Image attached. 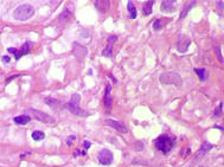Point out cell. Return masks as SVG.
<instances>
[{"instance_id": "6da1fadb", "label": "cell", "mask_w": 224, "mask_h": 167, "mask_svg": "<svg viewBox=\"0 0 224 167\" xmlns=\"http://www.w3.org/2000/svg\"><path fill=\"white\" fill-rule=\"evenodd\" d=\"M35 14V8L32 5L25 4V5H20L14 10L13 17L14 19L19 20V21H25L27 19H30L32 16Z\"/></svg>"}, {"instance_id": "7a4b0ae2", "label": "cell", "mask_w": 224, "mask_h": 167, "mask_svg": "<svg viewBox=\"0 0 224 167\" xmlns=\"http://www.w3.org/2000/svg\"><path fill=\"white\" fill-rule=\"evenodd\" d=\"M176 137H170L169 135H160L155 140V147L162 153H169L174 145Z\"/></svg>"}, {"instance_id": "3957f363", "label": "cell", "mask_w": 224, "mask_h": 167, "mask_svg": "<svg viewBox=\"0 0 224 167\" xmlns=\"http://www.w3.org/2000/svg\"><path fill=\"white\" fill-rule=\"evenodd\" d=\"M159 79H160L161 83H164V84H173V86H177V87H180L183 84V79H181L180 75L177 74V72L161 74Z\"/></svg>"}, {"instance_id": "277c9868", "label": "cell", "mask_w": 224, "mask_h": 167, "mask_svg": "<svg viewBox=\"0 0 224 167\" xmlns=\"http://www.w3.org/2000/svg\"><path fill=\"white\" fill-rule=\"evenodd\" d=\"M25 114H30L36 120H38L40 122H44V123H53L55 122V120L49 114L43 113V111H39V110H36V109H27L25 111Z\"/></svg>"}, {"instance_id": "5b68a950", "label": "cell", "mask_w": 224, "mask_h": 167, "mask_svg": "<svg viewBox=\"0 0 224 167\" xmlns=\"http://www.w3.org/2000/svg\"><path fill=\"white\" fill-rule=\"evenodd\" d=\"M64 108H65L68 111H70L71 114H74V115H77V116H81V117H87V116H89L88 111H86V110H83L82 108H79V104H74V103H71L70 101L64 104Z\"/></svg>"}, {"instance_id": "8992f818", "label": "cell", "mask_w": 224, "mask_h": 167, "mask_svg": "<svg viewBox=\"0 0 224 167\" xmlns=\"http://www.w3.org/2000/svg\"><path fill=\"white\" fill-rule=\"evenodd\" d=\"M99 161L101 165H109L111 163V161H113V154H111L110 151L108 149H102L100 153H99Z\"/></svg>"}, {"instance_id": "52a82bcc", "label": "cell", "mask_w": 224, "mask_h": 167, "mask_svg": "<svg viewBox=\"0 0 224 167\" xmlns=\"http://www.w3.org/2000/svg\"><path fill=\"white\" fill-rule=\"evenodd\" d=\"M190 44H191V40H190L186 36L181 35V36H179V38H178L177 49H178L179 52H186L187 49H189V46H190Z\"/></svg>"}, {"instance_id": "ba28073f", "label": "cell", "mask_w": 224, "mask_h": 167, "mask_svg": "<svg viewBox=\"0 0 224 167\" xmlns=\"http://www.w3.org/2000/svg\"><path fill=\"white\" fill-rule=\"evenodd\" d=\"M74 54L76 56L77 59L82 61L83 58H84V56L87 54V49L83 46V45L78 44L77 42H75V43H74Z\"/></svg>"}, {"instance_id": "9c48e42d", "label": "cell", "mask_w": 224, "mask_h": 167, "mask_svg": "<svg viewBox=\"0 0 224 167\" xmlns=\"http://www.w3.org/2000/svg\"><path fill=\"white\" fill-rule=\"evenodd\" d=\"M116 39H118V37L116 36H109V38H108V45H107V47L103 50V52H102V54L103 56H106V57H110L111 56V51H113V45H114V43L116 42Z\"/></svg>"}, {"instance_id": "30bf717a", "label": "cell", "mask_w": 224, "mask_h": 167, "mask_svg": "<svg viewBox=\"0 0 224 167\" xmlns=\"http://www.w3.org/2000/svg\"><path fill=\"white\" fill-rule=\"evenodd\" d=\"M106 125L107 126H109V127H113L114 129H116L118 132H120V133H127V128H126V126L123 125V123H121V122H118V121H114V120H107L106 121Z\"/></svg>"}, {"instance_id": "8fae6325", "label": "cell", "mask_w": 224, "mask_h": 167, "mask_svg": "<svg viewBox=\"0 0 224 167\" xmlns=\"http://www.w3.org/2000/svg\"><path fill=\"white\" fill-rule=\"evenodd\" d=\"M110 91H111V87L109 84L106 86V93L103 96V102H104V107L107 109L111 108V96H110Z\"/></svg>"}, {"instance_id": "7c38bea8", "label": "cell", "mask_w": 224, "mask_h": 167, "mask_svg": "<svg viewBox=\"0 0 224 167\" xmlns=\"http://www.w3.org/2000/svg\"><path fill=\"white\" fill-rule=\"evenodd\" d=\"M31 47H32V44H31V42H26L24 45H23V47H21V50L20 51H18V53H17V56H16V59L18 61V59H20V57L21 56H24V54H27L30 51H31Z\"/></svg>"}, {"instance_id": "4fadbf2b", "label": "cell", "mask_w": 224, "mask_h": 167, "mask_svg": "<svg viewBox=\"0 0 224 167\" xmlns=\"http://www.w3.org/2000/svg\"><path fill=\"white\" fill-rule=\"evenodd\" d=\"M45 103L47 105H50L52 109H55V110H57V109H60L62 107V102L61 101L56 100V98H51V97H46L45 98Z\"/></svg>"}, {"instance_id": "5bb4252c", "label": "cell", "mask_w": 224, "mask_h": 167, "mask_svg": "<svg viewBox=\"0 0 224 167\" xmlns=\"http://www.w3.org/2000/svg\"><path fill=\"white\" fill-rule=\"evenodd\" d=\"M95 6L102 12V13H106L110 6V3L107 1V0H101V1H99V0H96L95 1Z\"/></svg>"}, {"instance_id": "9a60e30c", "label": "cell", "mask_w": 224, "mask_h": 167, "mask_svg": "<svg viewBox=\"0 0 224 167\" xmlns=\"http://www.w3.org/2000/svg\"><path fill=\"white\" fill-rule=\"evenodd\" d=\"M174 4H176L174 0H166V1H162L161 3V11H166V12L173 11Z\"/></svg>"}, {"instance_id": "2e32d148", "label": "cell", "mask_w": 224, "mask_h": 167, "mask_svg": "<svg viewBox=\"0 0 224 167\" xmlns=\"http://www.w3.org/2000/svg\"><path fill=\"white\" fill-rule=\"evenodd\" d=\"M13 121H14V123H18V125H26L31 121V117L29 115H19V116L13 117Z\"/></svg>"}, {"instance_id": "e0dca14e", "label": "cell", "mask_w": 224, "mask_h": 167, "mask_svg": "<svg viewBox=\"0 0 224 167\" xmlns=\"http://www.w3.org/2000/svg\"><path fill=\"white\" fill-rule=\"evenodd\" d=\"M193 71L198 75V77H199V79H201L202 82L206 81V77H208V71H206V69H204V68H202V69H193Z\"/></svg>"}, {"instance_id": "ac0fdd59", "label": "cell", "mask_w": 224, "mask_h": 167, "mask_svg": "<svg viewBox=\"0 0 224 167\" xmlns=\"http://www.w3.org/2000/svg\"><path fill=\"white\" fill-rule=\"evenodd\" d=\"M127 8H128V12H129V18L130 19H135L136 18V10H135V6H134L133 1H128L127 3Z\"/></svg>"}, {"instance_id": "d6986e66", "label": "cell", "mask_w": 224, "mask_h": 167, "mask_svg": "<svg viewBox=\"0 0 224 167\" xmlns=\"http://www.w3.org/2000/svg\"><path fill=\"white\" fill-rule=\"evenodd\" d=\"M153 1H146L144 4V7H142V12H144V16H150L152 13V7H153Z\"/></svg>"}, {"instance_id": "ffe728a7", "label": "cell", "mask_w": 224, "mask_h": 167, "mask_svg": "<svg viewBox=\"0 0 224 167\" xmlns=\"http://www.w3.org/2000/svg\"><path fill=\"white\" fill-rule=\"evenodd\" d=\"M196 4H197L196 1H190V3H187V4H186V6L183 8V11H181V13H180V19H183V18L187 14V12H189V11H190V10H191V8H192Z\"/></svg>"}, {"instance_id": "44dd1931", "label": "cell", "mask_w": 224, "mask_h": 167, "mask_svg": "<svg viewBox=\"0 0 224 167\" xmlns=\"http://www.w3.org/2000/svg\"><path fill=\"white\" fill-rule=\"evenodd\" d=\"M31 136H32V139H33V140H36V141H39V140H43V139L45 137V135H44V133H43V132H39V130H36V132H33Z\"/></svg>"}, {"instance_id": "7402d4cb", "label": "cell", "mask_w": 224, "mask_h": 167, "mask_svg": "<svg viewBox=\"0 0 224 167\" xmlns=\"http://www.w3.org/2000/svg\"><path fill=\"white\" fill-rule=\"evenodd\" d=\"M211 148H212V145H211V144H209V142H204V144L202 145V147H201L198 154H201V153H204V154H205V153L209 152Z\"/></svg>"}, {"instance_id": "603a6c76", "label": "cell", "mask_w": 224, "mask_h": 167, "mask_svg": "<svg viewBox=\"0 0 224 167\" xmlns=\"http://www.w3.org/2000/svg\"><path fill=\"white\" fill-rule=\"evenodd\" d=\"M213 50H215V52H216V54H217V57H218V61H219L220 63H224V58L222 57V53H220V47H219L218 45H216V46L213 47Z\"/></svg>"}, {"instance_id": "cb8c5ba5", "label": "cell", "mask_w": 224, "mask_h": 167, "mask_svg": "<svg viewBox=\"0 0 224 167\" xmlns=\"http://www.w3.org/2000/svg\"><path fill=\"white\" fill-rule=\"evenodd\" d=\"M71 16H72V14H71V13L69 12V10H65V11H64V12H63V13H62V14L60 16L58 20H60V21H61V20L63 21V20H65V19H69V18H70Z\"/></svg>"}, {"instance_id": "d4e9b609", "label": "cell", "mask_w": 224, "mask_h": 167, "mask_svg": "<svg viewBox=\"0 0 224 167\" xmlns=\"http://www.w3.org/2000/svg\"><path fill=\"white\" fill-rule=\"evenodd\" d=\"M79 101H81V95H79V94H74V95H71V100H70L71 103H74V104H79Z\"/></svg>"}, {"instance_id": "484cf974", "label": "cell", "mask_w": 224, "mask_h": 167, "mask_svg": "<svg viewBox=\"0 0 224 167\" xmlns=\"http://www.w3.org/2000/svg\"><path fill=\"white\" fill-rule=\"evenodd\" d=\"M153 29L154 30H160L161 29V20L160 19H155L153 21Z\"/></svg>"}, {"instance_id": "4316f807", "label": "cell", "mask_w": 224, "mask_h": 167, "mask_svg": "<svg viewBox=\"0 0 224 167\" xmlns=\"http://www.w3.org/2000/svg\"><path fill=\"white\" fill-rule=\"evenodd\" d=\"M222 109H223V103L220 102L219 104H218V107H217V109H216V111L213 113V115L215 116H217V115H219L220 114V111H222Z\"/></svg>"}, {"instance_id": "83f0119b", "label": "cell", "mask_w": 224, "mask_h": 167, "mask_svg": "<svg viewBox=\"0 0 224 167\" xmlns=\"http://www.w3.org/2000/svg\"><path fill=\"white\" fill-rule=\"evenodd\" d=\"M216 5H217L218 10L222 12V11H223V8H224V3H223V1H216Z\"/></svg>"}, {"instance_id": "f1b7e54d", "label": "cell", "mask_w": 224, "mask_h": 167, "mask_svg": "<svg viewBox=\"0 0 224 167\" xmlns=\"http://www.w3.org/2000/svg\"><path fill=\"white\" fill-rule=\"evenodd\" d=\"M83 146H84V148H86V149H88V148H90L91 142H90V141H88V140H84V141H83Z\"/></svg>"}, {"instance_id": "f546056e", "label": "cell", "mask_w": 224, "mask_h": 167, "mask_svg": "<svg viewBox=\"0 0 224 167\" xmlns=\"http://www.w3.org/2000/svg\"><path fill=\"white\" fill-rule=\"evenodd\" d=\"M78 154H81V155H86V152H84V151H79V149H77V151H75L74 156H78Z\"/></svg>"}, {"instance_id": "4dcf8cb0", "label": "cell", "mask_w": 224, "mask_h": 167, "mask_svg": "<svg viewBox=\"0 0 224 167\" xmlns=\"http://www.w3.org/2000/svg\"><path fill=\"white\" fill-rule=\"evenodd\" d=\"M1 61H3L4 63H9V62H10V57H9V56H3Z\"/></svg>"}, {"instance_id": "1f68e13d", "label": "cell", "mask_w": 224, "mask_h": 167, "mask_svg": "<svg viewBox=\"0 0 224 167\" xmlns=\"http://www.w3.org/2000/svg\"><path fill=\"white\" fill-rule=\"evenodd\" d=\"M74 139H75V136H74V135H71V136L68 139V140H67V144H68L69 146L71 145V142H72V140H74Z\"/></svg>"}, {"instance_id": "d6a6232c", "label": "cell", "mask_w": 224, "mask_h": 167, "mask_svg": "<svg viewBox=\"0 0 224 167\" xmlns=\"http://www.w3.org/2000/svg\"><path fill=\"white\" fill-rule=\"evenodd\" d=\"M135 148H136L138 151H141V149H142V144H141V142H138V144H136V147H135Z\"/></svg>"}, {"instance_id": "836d02e7", "label": "cell", "mask_w": 224, "mask_h": 167, "mask_svg": "<svg viewBox=\"0 0 224 167\" xmlns=\"http://www.w3.org/2000/svg\"><path fill=\"white\" fill-rule=\"evenodd\" d=\"M17 77H19V75L17 74V75H14V76H10L9 78H7V82H10V81H12L13 78H17Z\"/></svg>"}, {"instance_id": "e575fe53", "label": "cell", "mask_w": 224, "mask_h": 167, "mask_svg": "<svg viewBox=\"0 0 224 167\" xmlns=\"http://www.w3.org/2000/svg\"><path fill=\"white\" fill-rule=\"evenodd\" d=\"M29 154H30V152H27V153H23V154H21V155H20V158H21V159H23V158H25V156H26V155H29Z\"/></svg>"}]
</instances>
